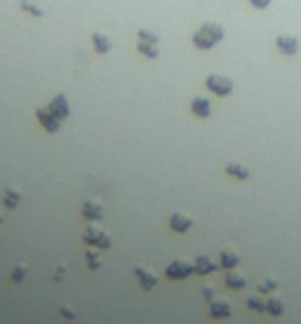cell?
<instances>
[{
	"mask_svg": "<svg viewBox=\"0 0 301 324\" xmlns=\"http://www.w3.org/2000/svg\"><path fill=\"white\" fill-rule=\"evenodd\" d=\"M222 37H225V29L212 21V24H204L198 32L193 34V45H195V48H201V50H209V48H214V45L222 40Z\"/></svg>",
	"mask_w": 301,
	"mask_h": 324,
	"instance_id": "6da1fadb",
	"label": "cell"
},
{
	"mask_svg": "<svg viewBox=\"0 0 301 324\" xmlns=\"http://www.w3.org/2000/svg\"><path fill=\"white\" fill-rule=\"evenodd\" d=\"M206 87H209L214 95H230V92H233V82H230L227 77H222V74L206 77Z\"/></svg>",
	"mask_w": 301,
	"mask_h": 324,
	"instance_id": "7a4b0ae2",
	"label": "cell"
},
{
	"mask_svg": "<svg viewBox=\"0 0 301 324\" xmlns=\"http://www.w3.org/2000/svg\"><path fill=\"white\" fill-rule=\"evenodd\" d=\"M193 272H195V266L188 261H172L167 266V277H172V280H185V277H190Z\"/></svg>",
	"mask_w": 301,
	"mask_h": 324,
	"instance_id": "3957f363",
	"label": "cell"
},
{
	"mask_svg": "<svg viewBox=\"0 0 301 324\" xmlns=\"http://www.w3.org/2000/svg\"><path fill=\"white\" fill-rule=\"evenodd\" d=\"M82 237H85V242H90V245H98V248H109V245H111V237L103 232V229H98V227H87Z\"/></svg>",
	"mask_w": 301,
	"mask_h": 324,
	"instance_id": "277c9868",
	"label": "cell"
},
{
	"mask_svg": "<svg viewBox=\"0 0 301 324\" xmlns=\"http://www.w3.org/2000/svg\"><path fill=\"white\" fill-rule=\"evenodd\" d=\"M37 119H40V124H42L45 129H48V132H59V129H61V119L56 116V113H53L48 106L37 111Z\"/></svg>",
	"mask_w": 301,
	"mask_h": 324,
	"instance_id": "5b68a950",
	"label": "cell"
},
{
	"mask_svg": "<svg viewBox=\"0 0 301 324\" xmlns=\"http://www.w3.org/2000/svg\"><path fill=\"white\" fill-rule=\"evenodd\" d=\"M277 50H280L283 55H296L298 53V40L293 37V34H280V37L275 40Z\"/></svg>",
	"mask_w": 301,
	"mask_h": 324,
	"instance_id": "8992f818",
	"label": "cell"
},
{
	"mask_svg": "<svg viewBox=\"0 0 301 324\" xmlns=\"http://www.w3.org/2000/svg\"><path fill=\"white\" fill-rule=\"evenodd\" d=\"M135 274H137V282H140V287H145V290L156 287V282H159V277L150 272V269H145V266H135Z\"/></svg>",
	"mask_w": 301,
	"mask_h": 324,
	"instance_id": "52a82bcc",
	"label": "cell"
},
{
	"mask_svg": "<svg viewBox=\"0 0 301 324\" xmlns=\"http://www.w3.org/2000/svg\"><path fill=\"white\" fill-rule=\"evenodd\" d=\"M209 314H212L214 319H227L230 314H233V308H230V303H225V300L212 298V303H209Z\"/></svg>",
	"mask_w": 301,
	"mask_h": 324,
	"instance_id": "ba28073f",
	"label": "cell"
},
{
	"mask_svg": "<svg viewBox=\"0 0 301 324\" xmlns=\"http://www.w3.org/2000/svg\"><path fill=\"white\" fill-rule=\"evenodd\" d=\"M48 108H51V111H53L61 121H64V119H69V103H66V98H64V95H56V98L51 100V106H48Z\"/></svg>",
	"mask_w": 301,
	"mask_h": 324,
	"instance_id": "9c48e42d",
	"label": "cell"
},
{
	"mask_svg": "<svg viewBox=\"0 0 301 324\" xmlns=\"http://www.w3.org/2000/svg\"><path fill=\"white\" fill-rule=\"evenodd\" d=\"M190 111H193L198 119H206V116L212 113V103L206 100V98H193V103H190Z\"/></svg>",
	"mask_w": 301,
	"mask_h": 324,
	"instance_id": "30bf717a",
	"label": "cell"
},
{
	"mask_svg": "<svg viewBox=\"0 0 301 324\" xmlns=\"http://www.w3.org/2000/svg\"><path fill=\"white\" fill-rule=\"evenodd\" d=\"M190 216H185V214H172V219H169V227L175 229V232H188L190 229Z\"/></svg>",
	"mask_w": 301,
	"mask_h": 324,
	"instance_id": "8fae6325",
	"label": "cell"
},
{
	"mask_svg": "<svg viewBox=\"0 0 301 324\" xmlns=\"http://www.w3.org/2000/svg\"><path fill=\"white\" fill-rule=\"evenodd\" d=\"M159 40H143L140 37V42H137V50H140L143 55H148V58H156L159 55V45H156Z\"/></svg>",
	"mask_w": 301,
	"mask_h": 324,
	"instance_id": "7c38bea8",
	"label": "cell"
},
{
	"mask_svg": "<svg viewBox=\"0 0 301 324\" xmlns=\"http://www.w3.org/2000/svg\"><path fill=\"white\" fill-rule=\"evenodd\" d=\"M240 264V256L235 250H222V256H219V266H225V269H233V266H238Z\"/></svg>",
	"mask_w": 301,
	"mask_h": 324,
	"instance_id": "4fadbf2b",
	"label": "cell"
},
{
	"mask_svg": "<svg viewBox=\"0 0 301 324\" xmlns=\"http://www.w3.org/2000/svg\"><path fill=\"white\" fill-rule=\"evenodd\" d=\"M82 214L87 219H103V206L95 201H87V203H82Z\"/></svg>",
	"mask_w": 301,
	"mask_h": 324,
	"instance_id": "5bb4252c",
	"label": "cell"
},
{
	"mask_svg": "<svg viewBox=\"0 0 301 324\" xmlns=\"http://www.w3.org/2000/svg\"><path fill=\"white\" fill-rule=\"evenodd\" d=\"M193 266H195V272H198V274H212V272H217V264L209 261L206 256H198Z\"/></svg>",
	"mask_w": 301,
	"mask_h": 324,
	"instance_id": "9a60e30c",
	"label": "cell"
},
{
	"mask_svg": "<svg viewBox=\"0 0 301 324\" xmlns=\"http://www.w3.org/2000/svg\"><path fill=\"white\" fill-rule=\"evenodd\" d=\"M225 285H227V287H233V290H240V287L246 285V277L238 274V272H230V274L225 277Z\"/></svg>",
	"mask_w": 301,
	"mask_h": 324,
	"instance_id": "2e32d148",
	"label": "cell"
},
{
	"mask_svg": "<svg viewBox=\"0 0 301 324\" xmlns=\"http://www.w3.org/2000/svg\"><path fill=\"white\" fill-rule=\"evenodd\" d=\"M92 45H95L98 53H109L111 50V40L106 37V34H92Z\"/></svg>",
	"mask_w": 301,
	"mask_h": 324,
	"instance_id": "e0dca14e",
	"label": "cell"
},
{
	"mask_svg": "<svg viewBox=\"0 0 301 324\" xmlns=\"http://www.w3.org/2000/svg\"><path fill=\"white\" fill-rule=\"evenodd\" d=\"M3 203H6L8 208H16V206L21 203V195H19L16 190H3Z\"/></svg>",
	"mask_w": 301,
	"mask_h": 324,
	"instance_id": "ac0fdd59",
	"label": "cell"
},
{
	"mask_svg": "<svg viewBox=\"0 0 301 324\" xmlns=\"http://www.w3.org/2000/svg\"><path fill=\"white\" fill-rule=\"evenodd\" d=\"M227 174L235 177V179H248V169L246 166H238V164H227Z\"/></svg>",
	"mask_w": 301,
	"mask_h": 324,
	"instance_id": "d6986e66",
	"label": "cell"
},
{
	"mask_svg": "<svg viewBox=\"0 0 301 324\" xmlns=\"http://www.w3.org/2000/svg\"><path fill=\"white\" fill-rule=\"evenodd\" d=\"M248 308H254V311H267V298L251 295V298H248Z\"/></svg>",
	"mask_w": 301,
	"mask_h": 324,
	"instance_id": "ffe728a7",
	"label": "cell"
},
{
	"mask_svg": "<svg viewBox=\"0 0 301 324\" xmlns=\"http://www.w3.org/2000/svg\"><path fill=\"white\" fill-rule=\"evenodd\" d=\"M267 311L272 316H280L283 314V300L280 298H267Z\"/></svg>",
	"mask_w": 301,
	"mask_h": 324,
	"instance_id": "44dd1931",
	"label": "cell"
},
{
	"mask_svg": "<svg viewBox=\"0 0 301 324\" xmlns=\"http://www.w3.org/2000/svg\"><path fill=\"white\" fill-rule=\"evenodd\" d=\"M85 256H87V266H90V269H101V264H103V261H101V256H98L95 250H87Z\"/></svg>",
	"mask_w": 301,
	"mask_h": 324,
	"instance_id": "7402d4cb",
	"label": "cell"
},
{
	"mask_svg": "<svg viewBox=\"0 0 301 324\" xmlns=\"http://www.w3.org/2000/svg\"><path fill=\"white\" fill-rule=\"evenodd\" d=\"M21 8H24L29 16H42V11H40V8H34L32 3H27V0H21Z\"/></svg>",
	"mask_w": 301,
	"mask_h": 324,
	"instance_id": "603a6c76",
	"label": "cell"
},
{
	"mask_svg": "<svg viewBox=\"0 0 301 324\" xmlns=\"http://www.w3.org/2000/svg\"><path fill=\"white\" fill-rule=\"evenodd\" d=\"M24 277H27V266H16V269H14V280L21 282Z\"/></svg>",
	"mask_w": 301,
	"mask_h": 324,
	"instance_id": "cb8c5ba5",
	"label": "cell"
},
{
	"mask_svg": "<svg viewBox=\"0 0 301 324\" xmlns=\"http://www.w3.org/2000/svg\"><path fill=\"white\" fill-rule=\"evenodd\" d=\"M270 3H272V0H251V6H254V8H267Z\"/></svg>",
	"mask_w": 301,
	"mask_h": 324,
	"instance_id": "d4e9b609",
	"label": "cell"
},
{
	"mask_svg": "<svg viewBox=\"0 0 301 324\" xmlns=\"http://www.w3.org/2000/svg\"><path fill=\"white\" fill-rule=\"evenodd\" d=\"M61 314H64L66 319H77V314H74V311L69 308V306H64V308H61Z\"/></svg>",
	"mask_w": 301,
	"mask_h": 324,
	"instance_id": "484cf974",
	"label": "cell"
},
{
	"mask_svg": "<svg viewBox=\"0 0 301 324\" xmlns=\"http://www.w3.org/2000/svg\"><path fill=\"white\" fill-rule=\"evenodd\" d=\"M201 293H204L206 298H214V287H209V285H204V287H201Z\"/></svg>",
	"mask_w": 301,
	"mask_h": 324,
	"instance_id": "4316f807",
	"label": "cell"
},
{
	"mask_svg": "<svg viewBox=\"0 0 301 324\" xmlns=\"http://www.w3.org/2000/svg\"><path fill=\"white\" fill-rule=\"evenodd\" d=\"M66 277V266H59V269H56V280H64Z\"/></svg>",
	"mask_w": 301,
	"mask_h": 324,
	"instance_id": "83f0119b",
	"label": "cell"
},
{
	"mask_svg": "<svg viewBox=\"0 0 301 324\" xmlns=\"http://www.w3.org/2000/svg\"><path fill=\"white\" fill-rule=\"evenodd\" d=\"M140 37H143V40H159V37H156V34H154V32H145V29L140 32Z\"/></svg>",
	"mask_w": 301,
	"mask_h": 324,
	"instance_id": "f1b7e54d",
	"label": "cell"
},
{
	"mask_svg": "<svg viewBox=\"0 0 301 324\" xmlns=\"http://www.w3.org/2000/svg\"><path fill=\"white\" fill-rule=\"evenodd\" d=\"M272 287H275V280H264L262 282V290H272Z\"/></svg>",
	"mask_w": 301,
	"mask_h": 324,
	"instance_id": "f546056e",
	"label": "cell"
}]
</instances>
